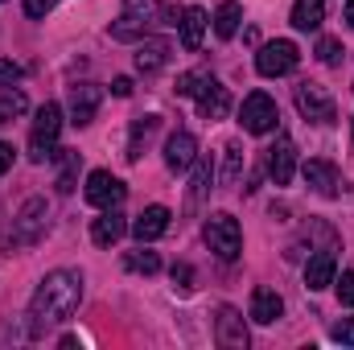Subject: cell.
<instances>
[{"label": "cell", "mask_w": 354, "mask_h": 350, "mask_svg": "<svg viewBox=\"0 0 354 350\" xmlns=\"http://www.w3.org/2000/svg\"><path fill=\"white\" fill-rule=\"evenodd\" d=\"M79 301H83V276L71 272V268L50 272V276L37 284L33 301H29V334L37 338V334H46L50 326L71 322V317L79 313Z\"/></svg>", "instance_id": "1"}, {"label": "cell", "mask_w": 354, "mask_h": 350, "mask_svg": "<svg viewBox=\"0 0 354 350\" xmlns=\"http://www.w3.org/2000/svg\"><path fill=\"white\" fill-rule=\"evenodd\" d=\"M8 169H12V145H4V140H0V177L8 174Z\"/></svg>", "instance_id": "37"}, {"label": "cell", "mask_w": 354, "mask_h": 350, "mask_svg": "<svg viewBox=\"0 0 354 350\" xmlns=\"http://www.w3.org/2000/svg\"><path fill=\"white\" fill-rule=\"evenodd\" d=\"M305 181H309V190L313 194H322V198H334L338 194V169L330 165V161H305Z\"/></svg>", "instance_id": "18"}, {"label": "cell", "mask_w": 354, "mask_h": 350, "mask_svg": "<svg viewBox=\"0 0 354 350\" xmlns=\"http://www.w3.org/2000/svg\"><path fill=\"white\" fill-rule=\"evenodd\" d=\"M153 25H161V0H124V12L111 25V37L115 42H132V37L149 33Z\"/></svg>", "instance_id": "3"}, {"label": "cell", "mask_w": 354, "mask_h": 350, "mask_svg": "<svg viewBox=\"0 0 354 350\" xmlns=\"http://www.w3.org/2000/svg\"><path fill=\"white\" fill-rule=\"evenodd\" d=\"M202 75H206V71H189V75H181V79H177V95H189V99H194V91H198V83H202Z\"/></svg>", "instance_id": "32"}, {"label": "cell", "mask_w": 354, "mask_h": 350, "mask_svg": "<svg viewBox=\"0 0 354 350\" xmlns=\"http://www.w3.org/2000/svg\"><path fill=\"white\" fill-rule=\"evenodd\" d=\"M260 326H272L280 313H284V301H280V293L276 288H256L252 293V309H248Z\"/></svg>", "instance_id": "20"}, {"label": "cell", "mask_w": 354, "mask_h": 350, "mask_svg": "<svg viewBox=\"0 0 354 350\" xmlns=\"http://www.w3.org/2000/svg\"><path fill=\"white\" fill-rule=\"evenodd\" d=\"M111 91H115L120 99H128V95H132V79H115V83H111Z\"/></svg>", "instance_id": "38"}, {"label": "cell", "mask_w": 354, "mask_h": 350, "mask_svg": "<svg viewBox=\"0 0 354 350\" xmlns=\"http://www.w3.org/2000/svg\"><path fill=\"white\" fill-rule=\"evenodd\" d=\"M342 54H346V50H342V42H338V37H322V42H317V58H322L326 66H338V62H342Z\"/></svg>", "instance_id": "30"}, {"label": "cell", "mask_w": 354, "mask_h": 350, "mask_svg": "<svg viewBox=\"0 0 354 350\" xmlns=\"http://www.w3.org/2000/svg\"><path fill=\"white\" fill-rule=\"evenodd\" d=\"M17 79H21V66H17L12 58H0V91H4V87H12Z\"/></svg>", "instance_id": "31"}, {"label": "cell", "mask_w": 354, "mask_h": 350, "mask_svg": "<svg viewBox=\"0 0 354 350\" xmlns=\"http://www.w3.org/2000/svg\"><path fill=\"white\" fill-rule=\"evenodd\" d=\"M124 231H128V223H124V214H120L115 206L103 210V214L91 223V239H95V248H111V243H120Z\"/></svg>", "instance_id": "16"}, {"label": "cell", "mask_w": 354, "mask_h": 350, "mask_svg": "<svg viewBox=\"0 0 354 350\" xmlns=\"http://www.w3.org/2000/svg\"><path fill=\"white\" fill-rule=\"evenodd\" d=\"M157 124H161L157 116H140V120L132 124V140H128V161H140V149L149 145V136L157 132Z\"/></svg>", "instance_id": "25"}, {"label": "cell", "mask_w": 354, "mask_h": 350, "mask_svg": "<svg viewBox=\"0 0 354 350\" xmlns=\"http://www.w3.org/2000/svg\"><path fill=\"white\" fill-rule=\"evenodd\" d=\"M292 169H297V145L284 132H276V145L268 149V174H272L276 185H288L292 181Z\"/></svg>", "instance_id": "13"}, {"label": "cell", "mask_w": 354, "mask_h": 350, "mask_svg": "<svg viewBox=\"0 0 354 350\" xmlns=\"http://www.w3.org/2000/svg\"><path fill=\"white\" fill-rule=\"evenodd\" d=\"M124 268L153 276V272H161V256H157V252H132V256H124Z\"/></svg>", "instance_id": "27"}, {"label": "cell", "mask_w": 354, "mask_h": 350, "mask_svg": "<svg viewBox=\"0 0 354 350\" xmlns=\"http://www.w3.org/2000/svg\"><path fill=\"white\" fill-rule=\"evenodd\" d=\"M194 99H198L202 120H223V116L231 111V95H227V87H223L214 75H202V83H198V91H194Z\"/></svg>", "instance_id": "10"}, {"label": "cell", "mask_w": 354, "mask_h": 350, "mask_svg": "<svg viewBox=\"0 0 354 350\" xmlns=\"http://www.w3.org/2000/svg\"><path fill=\"white\" fill-rule=\"evenodd\" d=\"M210 177H214V165H210L206 157H198V161H194V177H189V194H185V210H198L202 194L210 190Z\"/></svg>", "instance_id": "23"}, {"label": "cell", "mask_w": 354, "mask_h": 350, "mask_svg": "<svg viewBox=\"0 0 354 350\" xmlns=\"http://www.w3.org/2000/svg\"><path fill=\"white\" fill-rule=\"evenodd\" d=\"M338 301H342V305H354V272H342V280H338Z\"/></svg>", "instance_id": "34"}, {"label": "cell", "mask_w": 354, "mask_h": 350, "mask_svg": "<svg viewBox=\"0 0 354 350\" xmlns=\"http://www.w3.org/2000/svg\"><path fill=\"white\" fill-rule=\"evenodd\" d=\"M169 54H174V46H169V42L149 37V42H140V46H136V71H140V75H157V71L169 62Z\"/></svg>", "instance_id": "17"}, {"label": "cell", "mask_w": 354, "mask_h": 350, "mask_svg": "<svg viewBox=\"0 0 354 350\" xmlns=\"http://www.w3.org/2000/svg\"><path fill=\"white\" fill-rule=\"evenodd\" d=\"M124 194H128V185H124L120 177H111L107 169L87 174V202H91V206L111 210V206H120V202H124Z\"/></svg>", "instance_id": "9"}, {"label": "cell", "mask_w": 354, "mask_h": 350, "mask_svg": "<svg viewBox=\"0 0 354 350\" xmlns=\"http://www.w3.org/2000/svg\"><path fill=\"white\" fill-rule=\"evenodd\" d=\"M243 174V149L239 145H227V165H223V185H235Z\"/></svg>", "instance_id": "28"}, {"label": "cell", "mask_w": 354, "mask_h": 350, "mask_svg": "<svg viewBox=\"0 0 354 350\" xmlns=\"http://www.w3.org/2000/svg\"><path fill=\"white\" fill-rule=\"evenodd\" d=\"M169 210L165 206H145L140 214H136V223H132V235L140 239V243H153V239H161L165 231H169Z\"/></svg>", "instance_id": "15"}, {"label": "cell", "mask_w": 354, "mask_h": 350, "mask_svg": "<svg viewBox=\"0 0 354 350\" xmlns=\"http://www.w3.org/2000/svg\"><path fill=\"white\" fill-rule=\"evenodd\" d=\"M54 157L62 161V169H58V190H62V194H71V190H75V177H79V161H83V157H79L75 149H54Z\"/></svg>", "instance_id": "26"}, {"label": "cell", "mask_w": 354, "mask_h": 350, "mask_svg": "<svg viewBox=\"0 0 354 350\" xmlns=\"http://www.w3.org/2000/svg\"><path fill=\"white\" fill-rule=\"evenodd\" d=\"M330 334H334L338 342H346V347H354V317H342V322H338V326H334Z\"/></svg>", "instance_id": "33"}, {"label": "cell", "mask_w": 354, "mask_h": 350, "mask_svg": "<svg viewBox=\"0 0 354 350\" xmlns=\"http://www.w3.org/2000/svg\"><path fill=\"white\" fill-rule=\"evenodd\" d=\"M202 235H206L210 252H214L223 264L239 260V252H243V227H239V219H231V214H223V210H218V214H210V219H206Z\"/></svg>", "instance_id": "2"}, {"label": "cell", "mask_w": 354, "mask_h": 350, "mask_svg": "<svg viewBox=\"0 0 354 350\" xmlns=\"http://www.w3.org/2000/svg\"><path fill=\"white\" fill-rule=\"evenodd\" d=\"M99 103H103V91L95 87V83H75L71 95H66L71 124H75V128H87L91 120H95V111H99Z\"/></svg>", "instance_id": "11"}, {"label": "cell", "mask_w": 354, "mask_h": 350, "mask_svg": "<svg viewBox=\"0 0 354 350\" xmlns=\"http://www.w3.org/2000/svg\"><path fill=\"white\" fill-rule=\"evenodd\" d=\"M46 219H50V210H46V198H29V202L21 206V214L12 219V243H17V248H29V243H37V239L46 235Z\"/></svg>", "instance_id": "7"}, {"label": "cell", "mask_w": 354, "mask_h": 350, "mask_svg": "<svg viewBox=\"0 0 354 350\" xmlns=\"http://www.w3.org/2000/svg\"><path fill=\"white\" fill-rule=\"evenodd\" d=\"M297 111L309 124H334V99L326 95V87H317V83H301L297 87Z\"/></svg>", "instance_id": "8"}, {"label": "cell", "mask_w": 354, "mask_h": 350, "mask_svg": "<svg viewBox=\"0 0 354 350\" xmlns=\"http://www.w3.org/2000/svg\"><path fill=\"white\" fill-rule=\"evenodd\" d=\"M239 124L252 132V136H264V132H276L280 124V111H276V99L264 95V91H252L239 107Z\"/></svg>", "instance_id": "5"}, {"label": "cell", "mask_w": 354, "mask_h": 350, "mask_svg": "<svg viewBox=\"0 0 354 350\" xmlns=\"http://www.w3.org/2000/svg\"><path fill=\"white\" fill-rule=\"evenodd\" d=\"M214 338H218V347H227V350H248V326H243V313L231 309V305H223L218 317H214Z\"/></svg>", "instance_id": "12"}, {"label": "cell", "mask_w": 354, "mask_h": 350, "mask_svg": "<svg viewBox=\"0 0 354 350\" xmlns=\"http://www.w3.org/2000/svg\"><path fill=\"white\" fill-rule=\"evenodd\" d=\"M346 21H351V29H354V0L346 4Z\"/></svg>", "instance_id": "39"}, {"label": "cell", "mask_w": 354, "mask_h": 350, "mask_svg": "<svg viewBox=\"0 0 354 350\" xmlns=\"http://www.w3.org/2000/svg\"><path fill=\"white\" fill-rule=\"evenodd\" d=\"M189 276H194V272H189V264H177V268H174V284L181 288V293H189Z\"/></svg>", "instance_id": "36"}, {"label": "cell", "mask_w": 354, "mask_h": 350, "mask_svg": "<svg viewBox=\"0 0 354 350\" xmlns=\"http://www.w3.org/2000/svg\"><path fill=\"white\" fill-rule=\"evenodd\" d=\"M334 272H338V264L330 252H317L313 260L305 264V284L313 288V293H322V288H330L334 284Z\"/></svg>", "instance_id": "21"}, {"label": "cell", "mask_w": 354, "mask_h": 350, "mask_svg": "<svg viewBox=\"0 0 354 350\" xmlns=\"http://www.w3.org/2000/svg\"><path fill=\"white\" fill-rule=\"evenodd\" d=\"M25 107H29V103H25L21 91H4V95H0V124H8L12 116H21Z\"/></svg>", "instance_id": "29"}, {"label": "cell", "mask_w": 354, "mask_h": 350, "mask_svg": "<svg viewBox=\"0 0 354 350\" xmlns=\"http://www.w3.org/2000/svg\"><path fill=\"white\" fill-rule=\"evenodd\" d=\"M54 4H58V0H25V12H29L33 21H41V17H46Z\"/></svg>", "instance_id": "35"}, {"label": "cell", "mask_w": 354, "mask_h": 350, "mask_svg": "<svg viewBox=\"0 0 354 350\" xmlns=\"http://www.w3.org/2000/svg\"><path fill=\"white\" fill-rule=\"evenodd\" d=\"M297 62H301V50H297L292 42H284V37L260 46V54H256V71H260L264 79H284V75H292Z\"/></svg>", "instance_id": "6"}, {"label": "cell", "mask_w": 354, "mask_h": 350, "mask_svg": "<svg viewBox=\"0 0 354 350\" xmlns=\"http://www.w3.org/2000/svg\"><path fill=\"white\" fill-rule=\"evenodd\" d=\"M62 132V107L58 103H46L37 107V120H33V136H29V157L33 161H46L54 157V140Z\"/></svg>", "instance_id": "4"}, {"label": "cell", "mask_w": 354, "mask_h": 350, "mask_svg": "<svg viewBox=\"0 0 354 350\" xmlns=\"http://www.w3.org/2000/svg\"><path fill=\"white\" fill-rule=\"evenodd\" d=\"M194 161H198V140H194V132L181 128L165 140V165L174 174H185V169H194Z\"/></svg>", "instance_id": "14"}, {"label": "cell", "mask_w": 354, "mask_h": 350, "mask_svg": "<svg viewBox=\"0 0 354 350\" xmlns=\"http://www.w3.org/2000/svg\"><path fill=\"white\" fill-rule=\"evenodd\" d=\"M239 21H243V8H239V0H223V4H218V12H214V33L227 42V37H235Z\"/></svg>", "instance_id": "24"}, {"label": "cell", "mask_w": 354, "mask_h": 350, "mask_svg": "<svg viewBox=\"0 0 354 350\" xmlns=\"http://www.w3.org/2000/svg\"><path fill=\"white\" fill-rule=\"evenodd\" d=\"M288 21H292V29H301V33L317 29V25L326 21V0H297Z\"/></svg>", "instance_id": "22"}, {"label": "cell", "mask_w": 354, "mask_h": 350, "mask_svg": "<svg viewBox=\"0 0 354 350\" xmlns=\"http://www.w3.org/2000/svg\"><path fill=\"white\" fill-rule=\"evenodd\" d=\"M177 29H181V46L194 54L202 46V33H206V8H181Z\"/></svg>", "instance_id": "19"}]
</instances>
